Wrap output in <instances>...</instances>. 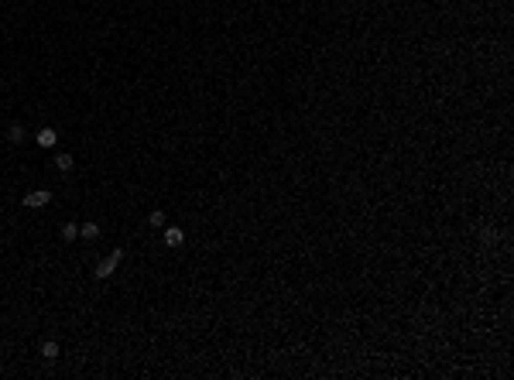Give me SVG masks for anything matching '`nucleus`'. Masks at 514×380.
<instances>
[{"label":"nucleus","instance_id":"1","mask_svg":"<svg viewBox=\"0 0 514 380\" xmlns=\"http://www.w3.org/2000/svg\"><path fill=\"white\" fill-rule=\"evenodd\" d=\"M120 260H124V247H114V253H110V257H103L100 264H96V274H93V277H96V281H106V277L117 271Z\"/></svg>","mask_w":514,"mask_h":380},{"label":"nucleus","instance_id":"2","mask_svg":"<svg viewBox=\"0 0 514 380\" xmlns=\"http://www.w3.org/2000/svg\"><path fill=\"white\" fill-rule=\"evenodd\" d=\"M21 202H24V209H41V206L52 202V192H48V188H38V192H28Z\"/></svg>","mask_w":514,"mask_h":380},{"label":"nucleus","instance_id":"3","mask_svg":"<svg viewBox=\"0 0 514 380\" xmlns=\"http://www.w3.org/2000/svg\"><path fill=\"white\" fill-rule=\"evenodd\" d=\"M34 140H38V148H55V140H58L55 127H41V130L34 134Z\"/></svg>","mask_w":514,"mask_h":380},{"label":"nucleus","instance_id":"4","mask_svg":"<svg viewBox=\"0 0 514 380\" xmlns=\"http://www.w3.org/2000/svg\"><path fill=\"white\" fill-rule=\"evenodd\" d=\"M79 236L82 240H96V236H100V223H93V219L79 223Z\"/></svg>","mask_w":514,"mask_h":380},{"label":"nucleus","instance_id":"5","mask_svg":"<svg viewBox=\"0 0 514 380\" xmlns=\"http://www.w3.org/2000/svg\"><path fill=\"white\" fill-rule=\"evenodd\" d=\"M182 240H185V233L178 230V226H168V230H165V243H168V247H182Z\"/></svg>","mask_w":514,"mask_h":380},{"label":"nucleus","instance_id":"6","mask_svg":"<svg viewBox=\"0 0 514 380\" xmlns=\"http://www.w3.org/2000/svg\"><path fill=\"white\" fill-rule=\"evenodd\" d=\"M41 357H45L48 363H55V360H58V343H55V339H45V343H41Z\"/></svg>","mask_w":514,"mask_h":380},{"label":"nucleus","instance_id":"7","mask_svg":"<svg viewBox=\"0 0 514 380\" xmlns=\"http://www.w3.org/2000/svg\"><path fill=\"white\" fill-rule=\"evenodd\" d=\"M76 236H79V223H65V226H62V240L72 243Z\"/></svg>","mask_w":514,"mask_h":380},{"label":"nucleus","instance_id":"8","mask_svg":"<svg viewBox=\"0 0 514 380\" xmlns=\"http://www.w3.org/2000/svg\"><path fill=\"white\" fill-rule=\"evenodd\" d=\"M7 140H11V144H21V140H24V127H21V124H11V130H7Z\"/></svg>","mask_w":514,"mask_h":380},{"label":"nucleus","instance_id":"9","mask_svg":"<svg viewBox=\"0 0 514 380\" xmlns=\"http://www.w3.org/2000/svg\"><path fill=\"white\" fill-rule=\"evenodd\" d=\"M55 168H58V172H72V154H58Z\"/></svg>","mask_w":514,"mask_h":380},{"label":"nucleus","instance_id":"10","mask_svg":"<svg viewBox=\"0 0 514 380\" xmlns=\"http://www.w3.org/2000/svg\"><path fill=\"white\" fill-rule=\"evenodd\" d=\"M148 223H151V226H165V212H161V209H151Z\"/></svg>","mask_w":514,"mask_h":380}]
</instances>
